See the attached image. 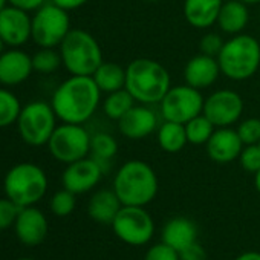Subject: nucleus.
I'll return each mask as SVG.
<instances>
[{"label":"nucleus","mask_w":260,"mask_h":260,"mask_svg":"<svg viewBox=\"0 0 260 260\" xmlns=\"http://www.w3.org/2000/svg\"><path fill=\"white\" fill-rule=\"evenodd\" d=\"M101 93L92 77L71 75L52 93L51 106L61 122L84 124L96 112Z\"/></svg>","instance_id":"nucleus-1"},{"label":"nucleus","mask_w":260,"mask_h":260,"mask_svg":"<svg viewBox=\"0 0 260 260\" xmlns=\"http://www.w3.org/2000/svg\"><path fill=\"white\" fill-rule=\"evenodd\" d=\"M170 87V74L156 60L135 58L125 68V89L140 104H159Z\"/></svg>","instance_id":"nucleus-2"},{"label":"nucleus","mask_w":260,"mask_h":260,"mask_svg":"<svg viewBox=\"0 0 260 260\" xmlns=\"http://www.w3.org/2000/svg\"><path fill=\"white\" fill-rule=\"evenodd\" d=\"M158 188L155 170L141 159L124 162L113 178V191L122 205L146 207L156 198Z\"/></svg>","instance_id":"nucleus-3"},{"label":"nucleus","mask_w":260,"mask_h":260,"mask_svg":"<svg viewBox=\"0 0 260 260\" xmlns=\"http://www.w3.org/2000/svg\"><path fill=\"white\" fill-rule=\"evenodd\" d=\"M220 72L233 81H245L260 68V43L249 34H237L226 40L217 55Z\"/></svg>","instance_id":"nucleus-4"},{"label":"nucleus","mask_w":260,"mask_h":260,"mask_svg":"<svg viewBox=\"0 0 260 260\" xmlns=\"http://www.w3.org/2000/svg\"><path fill=\"white\" fill-rule=\"evenodd\" d=\"M58 48L63 66L71 75L92 77L104 61L100 43L84 29H71Z\"/></svg>","instance_id":"nucleus-5"},{"label":"nucleus","mask_w":260,"mask_h":260,"mask_svg":"<svg viewBox=\"0 0 260 260\" xmlns=\"http://www.w3.org/2000/svg\"><path fill=\"white\" fill-rule=\"evenodd\" d=\"M7 198L20 208L36 205L48 191V176L45 170L32 162H20L11 167L4 179Z\"/></svg>","instance_id":"nucleus-6"},{"label":"nucleus","mask_w":260,"mask_h":260,"mask_svg":"<svg viewBox=\"0 0 260 260\" xmlns=\"http://www.w3.org/2000/svg\"><path fill=\"white\" fill-rule=\"evenodd\" d=\"M57 115L51 103L32 101L22 107L17 118L20 138L32 147L46 146L57 127Z\"/></svg>","instance_id":"nucleus-7"},{"label":"nucleus","mask_w":260,"mask_h":260,"mask_svg":"<svg viewBox=\"0 0 260 260\" xmlns=\"http://www.w3.org/2000/svg\"><path fill=\"white\" fill-rule=\"evenodd\" d=\"M90 138L83 124L61 122L46 146L54 159L68 166L90 155Z\"/></svg>","instance_id":"nucleus-8"},{"label":"nucleus","mask_w":260,"mask_h":260,"mask_svg":"<svg viewBox=\"0 0 260 260\" xmlns=\"http://www.w3.org/2000/svg\"><path fill=\"white\" fill-rule=\"evenodd\" d=\"M71 31L69 11L48 2L32 16V40L39 48H57Z\"/></svg>","instance_id":"nucleus-9"},{"label":"nucleus","mask_w":260,"mask_h":260,"mask_svg":"<svg viewBox=\"0 0 260 260\" xmlns=\"http://www.w3.org/2000/svg\"><path fill=\"white\" fill-rule=\"evenodd\" d=\"M112 230L124 243L143 246L153 237L155 222L146 207L122 205L112 222Z\"/></svg>","instance_id":"nucleus-10"},{"label":"nucleus","mask_w":260,"mask_h":260,"mask_svg":"<svg viewBox=\"0 0 260 260\" xmlns=\"http://www.w3.org/2000/svg\"><path fill=\"white\" fill-rule=\"evenodd\" d=\"M204 100L205 98L202 96L201 90L188 84L172 86L159 103L161 116L164 121L185 124L191 118L202 113Z\"/></svg>","instance_id":"nucleus-11"},{"label":"nucleus","mask_w":260,"mask_h":260,"mask_svg":"<svg viewBox=\"0 0 260 260\" xmlns=\"http://www.w3.org/2000/svg\"><path fill=\"white\" fill-rule=\"evenodd\" d=\"M243 109V100L236 90L220 89L214 90L204 100L202 113L214 124V127H231L240 119Z\"/></svg>","instance_id":"nucleus-12"},{"label":"nucleus","mask_w":260,"mask_h":260,"mask_svg":"<svg viewBox=\"0 0 260 260\" xmlns=\"http://www.w3.org/2000/svg\"><path fill=\"white\" fill-rule=\"evenodd\" d=\"M0 37L10 48H20L32 39L31 13L8 5L0 11Z\"/></svg>","instance_id":"nucleus-13"},{"label":"nucleus","mask_w":260,"mask_h":260,"mask_svg":"<svg viewBox=\"0 0 260 260\" xmlns=\"http://www.w3.org/2000/svg\"><path fill=\"white\" fill-rule=\"evenodd\" d=\"M103 173L104 170L100 162L95 161L92 156H86L66 166L61 176L63 188L72 191L74 194L87 193L98 185Z\"/></svg>","instance_id":"nucleus-14"},{"label":"nucleus","mask_w":260,"mask_h":260,"mask_svg":"<svg viewBox=\"0 0 260 260\" xmlns=\"http://www.w3.org/2000/svg\"><path fill=\"white\" fill-rule=\"evenodd\" d=\"M118 122L119 134L132 141L144 140L158 128V116L147 104L137 103Z\"/></svg>","instance_id":"nucleus-15"},{"label":"nucleus","mask_w":260,"mask_h":260,"mask_svg":"<svg viewBox=\"0 0 260 260\" xmlns=\"http://www.w3.org/2000/svg\"><path fill=\"white\" fill-rule=\"evenodd\" d=\"M32 71V57L20 48H10L0 54V84L2 86H19L31 77Z\"/></svg>","instance_id":"nucleus-16"},{"label":"nucleus","mask_w":260,"mask_h":260,"mask_svg":"<svg viewBox=\"0 0 260 260\" xmlns=\"http://www.w3.org/2000/svg\"><path fill=\"white\" fill-rule=\"evenodd\" d=\"M205 149L211 161L217 164H230L234 159H239L243 143L237 130L233 127H216L208 143L205 144Z\"/></svg>","instance_id":"nucleus-17"},{"label":"nucleus","mask_w":260,"mask_h":260,"mask_svg":"<svg viewBox=\"0 0 260 260\" xmlns=\"http://www.w3.org/2000/svg\"><path fill=\"white\" fill-rule=\"evenodd\" d=\"M14 230L22 243L28 246H37L46 239L49 225L43 211L31 205L20 208L14 223Z\"/></svg>","instance_id":"nucleus-18"},{"label":"nucleus","mask_w":260,"mask_h":260,"mask_svg":"<svg viewBox=\"0 0 260 260\" xmlns=\"http://www.w3.org/2000/svg\"><path fill=\"white\" fill-rule=\"evenodd\" d=\"M220 74L222 72H220L217 58L205 55L202 52L191 57L184 68L185 84H188L198 90H204V89L213 86L217 81Z\"/></svg>","instance_id":"nucleus-19"},{"label":"nucleus","mask_w":260,"mask_h":260,"mask_svg":"<svg viewBox=\"0 0 260 260\" xmlns=\"http://www.w3.org/2000/svg\"><path fill=\"white\" fill-rule=\"evenodd\" d=\"M223 0H184V17L196 29H207L217 22Z\"/></svg>","instance_id":"nucleus-20"},{"label":"nucleus","mask_w":260,"mask_h":260,"mask_svg":"<svg viewBox=\"0 0 260 260\" xmlns=\"http://www.w3.org/2000/svg\"><path fill=\"white\" fill-rule=\"evenodd\" d=\"M249 22V11L248 5L240 0H225L217 16L216 25L223 34L237 36L246 28Z\"/></svg>","instance_id":"nucleus-21"},{"label":"nucleus","mask_w":260,"mask_h":260,"mask_svg":"<svg viewBox=\"0 0 260 260\" xmlns=\"http://www.w3.org/2000/svg\"><path fill=\"white\" fill-rule=\"evenodd\" d=\"M162 242L179 252L198 242V226L187 217H173L162 228Z\"/></svg>","instance_id":"nucleus-22"},{"label":"nucleus","mask_w":260,"mask_h":260,"mask_svg":"<svg viewBox=\"0 0 260 260\" xmlns=\"http://www.w3.org/2000/svg\"><path fill=\"white\" fill-rule=\"evenodd\" d=\"M121 207H122V204H121L119 198L116 196V193L113 191V188L112 190L104 188V190H100L92 194V198L89 199V204H87V213L95 222L104 223V225H112V222L116 217Z\"/></svg>","instance_id":"nucleus-23"},{"label":"nucleus","mask_w":260,"mask_h":260,"mask_svg":"<svg viewBox=\"0 0 260 260\" xmlns=\"http://www.w3.org/2000/svg\"><path fill=\"white\" fill-rule=\"evenodd\" d=\"M92 78L101 92L112 93L125 87V68L115 61H103Z\"/></svg>","instance_id":"nucleus-24"},{"label":"nucleus","mask_w":260,"mask_h":260,"mask_svg":"<svg viewBox=\"0 0 260 260\" xmlns=\"http://www.w3.org/2000/svg\"><path fill=\"white\" fill-rule=\"evenodd\" d=\"M158 144L167 153L181 152L188 144L185 125L175 121H164L158 127Z\"/></svg>","instance_id":"nucleus-25"},{"label":"nucleus","mask_w":260,"mask_h":260,"mask_svg":"<svg viewBox=\"0 0 260 260\" xmlns=\"http://www.w3.org/2000/svg\"><path fill=\"white\" fill-rule=\"evenodd\" d=\"M135 104H137V101L124 87L116 92L107 93V96L103 101V112L107 118H110L113 121H119Z\"/></svg>","instance_id":"nucleus-26"},{"label":"nucleus","mask_w":260,"mask_h":260,"mask_svg":"<svg viewBox=\"0 0 260 260\" xmlns=\"http://www.w3.org/2000/svg\"><path fill=\"white\" fill-rule=\"evenodd\" d=\"M116 153H118V143L112 135L100 132L90 138V156L100 162L104 172H106V166L116 156Z\"/></svg>","instance_id":"nucleus-27"},{"label":"nucleus","mask_w":260,"mask_h":260,"mask_svg":"<svg viewBox=\"0 0 260 260\" xmlns=\"http://www.w3.org/2000/svg\"><path fill=\"white\" fill-rule=\"evenodd\" d=\"M184 125H185L187 140L193 146H205L208 143L210 137L213 135V132L216 130L214 124L204 113L191 118Z\"/></svg>","instance_id":"nucleus-28"},{"label":"nucleus","mask_w":260,"mask_h":260,"mask_svg":"<svg viewBox=\"0 0 260 260\" xmlns=\"http://www.w3.org/2000/svg\"><path fill=\"white\" fill-rule=\"evenodd\" d=\"M20 110L22 104L17 95L8 87H0V128L16 124Z\"/></svg>","instance_id":"nucleus-29"},{"label":"nucleus","mask_w":260,"mask_h":260,"mask_svg":"<svg viewBox=\"0 0 260 260\" xmlns=\"http://www.w3.org/2000/svg\"><path fill=\"white\" fill-rule=\"evenodd\" d=\"M63 64L60 51L55 48H40L32 55V66L36 72L40 74H52Z\"/></svg>","instance_id":"nucleus-30"},{"label":"nucleus","mask_w":260,"mask_h":260,"mask_svg":"<svg viewBox=\"0 0 260 260\" xmlns=\"http://www.w3.org/2000/svg\"><path fill=\"white\" fill-rule=\"evenodd\" d=\"M75 196L72 191L63 188L57 193H54V196L51 198V211L58 216V217H64V216H69L74 210H75Z\"/></svg>","instance_id":"nucleus-31"},{"label":"nucleus","mask_w":260,"mask_h":260,"mask_svg":"<svg viewBox=\"0 0 260 260\" xmlns=\"http://www.w3.org/2000/svg\"><path fill=\"white\" fill-rule=\"evenodd\" d=\"M237 134L243 143V146L258 144L260 143V119L258 118H246L239 122Z\"/></svg>","instance_id":"nucleus-32"},{"label":"nucleus","mask_w":260,"mask_h":260,"mask_svg":"<svg viewBox=\"0 0 260 260\" xmlns=\"http://www.w3.org/2000/svg\"><path fill=\"white\" fill-rule=\"evenodd\" d=\"M240 167L248 173H257L260 170V144L243 146L239 155Z\"/></svg>","instance_id":"nucleus-33"},{"label":"nucleus","mask_w":260,"mask_h":260,"mask_svg":"<svg viewBox=\"0 0 260 260\" xmlns=\"http://www.w3.org/2000/svg\"><path fill=\"white\" fill-rule=\"evenodd\" d=\"M20 207L10 198L0 199V231H4L16 223Z\"/></svg>","instance_id":"nucleus-34"},{"label":"nucleus","mask_w":260,"mask_h":260,"mask_svg":"<svg viewBox=\"0 0 260 260\" xmlns=\"http://www.w3.org/2000/svg\"><path fill=\"white\" fill-rule=\"evenodd\" d=\"M223 43H225V40L222 39L220 34H217V32H208V34H205L201 39L199 48H201V52L202 54L217 58V55H219Z\"/></svg>","instance_id":"nucleus-35"},{"label":"nucleus","mask_w":260,"mask_h":260,"mask_svg":"<svg viewBox=\"0 0 260 260\" xmlns=\"http://www.w3.org/2000/svg\"><path fill=\"white\" fill-rule=\"evenodd\" d=\"M144 260H181V257L175 248L161 242V243H156L152 248H149Z\"/></svg>","instance_id":"nucleus-36"},{"label":"nucleus","mask_w":260,"mask_h":260,"mask_svg":"<svg viewBox=\"0 0 260 260\" xmlns=\"http://www.w3.org/2000/svg\"><path fill=\"white\" fill-rule=\"evenodd\" d=\"M179 257L181 260H207V252L202 245L194 242L182 251H179Z\"/></svg>","instance_id":"nucleus-37"},{"label":"nucleus","mask_w":260,"mask_h":260,"mask_svg":"<svg viewBox=\"0 0 260 260\" xmlns=\"http://www.w3.org/2000/svg\"><path fill=\"white\" fill-rule=\"evenodd\" d=\"M8 4L20 10H25L28 13H36L45 4H48V0H8Z\"/></svg>","instance_id":"nucleus-38"},{"label":"nucleus","mask_w":260,"mask_h":260,"mask_svg":"<svg viewBox=\"0 0 260 260\" xmlns=\"http://www.w3.org/2000/svg\"><path fill=\"white\" fill-rule=\"evenodd\" d=\"M51 2L58 5L60 8H63L66 11H74V10H78L83 5H86L89 0H51Z\"/></svg>","instance_id":"nucleus-39"},{"label":"nucleus","mask_w":260,"mask_h":260,"mask_svg":"<svg viewBox=\"0 0 260 260\" xmlns=\"http://www.w3.org/2000/svg\"><path fill=\"white\" fill-rule=\"evenodd\" d=\"M234 260H260V252L248 251V252L240 254V255H239V257H236Z\"/></svg>","instance_id":"nucleus-40"},{"label":"nucleus","mask_w":260,"mask_h":260,"mask_svg":"<svg viewBox=\"0 0 260 260\" xmlns=\"http://www.w3.org/2000/svg\"><path fill=\"white\" fill-rule=\"evenodd\" d=\"M254 187H255V190L260 194V170L257 173H254Z\"/></svg>","instance_id":"nucleus-41"},{"label":"nucleus","mask_w":260,"mask_h":260,"mask_svg":"<svg viewBox=\"0 0 260 260\" xmlns=\"http://www.w3.org/2000/svg\"><path fill=\"white\" fill-rule=\"evenodd\" d=\"M240 2H243L248 7H251V5H260V0H240Z\"/></svg>","instance_id":"nucleus-42"},{"label":"nucleus","mask_w":260,"mask_h":260,"mask_svg":"<svg viewBox=\"0 0 260 260\" xmlns=\"http://www.w3.org/2000/svg\"><path fill=\"white\" fill-rule=\"evenodd\" d=\"M10 4H8V0H0V11H2L5 7H8Z\"/></svg>","instance_id":"nucleus-43"},{"label":"nucleus","mask_w":260,"mask_h":260,"mask_svg":"<svg viewBox=\"0 0 260 260\" xmlns=\"http://www.w3.org/2000/svg\"><path fill=\"white\" fill-rule=\"evenodd\" d=\"M5 46H7V45H5L4 39H2V37H0V54H2V52L5 51Z\"/></svg>","instance_id":"nucleus-44"},{"label":"nucleus","mask_w":260,"mask_h":260,"mask_svg":"<svg viewBox=\"0 0 260 260\" xmlns=\"http://www.w3.org/2000/svg\"><path fill=\"white\" fill-rule=\"evenodd\" d=\"M144 2H150V4H155V2H161V0H144Z\"/></svg>","instance_id":"nucleus-45"},{"label":"nucleus","mask_w":260,"mask_h":260,"mask_svg":"<svg viewBox=\"0 0 260 260\" xmlns=\"http://www.w3.org/2000/svg\"><path fill=\"white\" fill-rule=\"evenodd\" d=\"M17 260H34V258H29V257H22V258H17Z\"/></svg>","instance_id":"nucleus-46"},{"label":"nucleus","mask_w":260,"mask_h":260,"mask_svg":"<svg viewBox=\"0 0 260 260\" xmlns=\"http://www.w3.org/2000/svg\"><path fill=\"white\" fill-rule=\"evenodd\" d=\"M258 19H260V8H258Z\"/></svg>","instance_id":"nucleus-47"},{"label":"nucleus","mask_w":260,"mask_h":260,"mask_svg":"<svg viewBox=\"0 0 260 260\" xmlns=\"http://www.w3.org/2000/svg\"><path fill=\"white\" fill-rule=\"evenodd\" d=\"M223 2H225V0H223Z\"/></svg>","instance_id":"nucleus-48"},{"label":"nucleus","mask_w":260,"mask_h":260,"mask_svg":"<svg viewBox=\"0 0 260 260\" xmlns=\"http://www.w3.org/2000/svg\"><path fill=\"white\" fill-rule=\"evenodd\" d=\"M258 144H260V143H258Z\"/></svg>","instance_id":"nucleus-49"}]
</instances>
